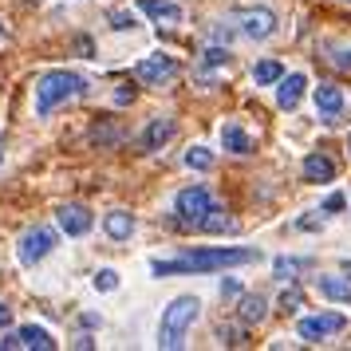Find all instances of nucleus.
<instances>
[{
  "mask_svg": "<svg viewBox=\"0 0 351 351\" xmlns=\"http://www.w3.org/2000/svg\"><path fill=\"white\" fill-rule=\"evenodd\" d=\"M280 75H285V67L276 64V60H261V64L253 67V80L261 83V87H269V83H280Z\"/></svg>",
  "mask_w": 351,
  "mask_h": 351,
  "instance_id": "21",
  "label": "nucleus"
},
{
  "mask_svg": "<svg viewBox=\"0 0 351 351\" xmlns=\"http://www.w3.org/2000/svg\"><path fill=\"white\" fill-rule=\"evenodd\" d=\"M83 95H87V80L75 75V71H67V67H56L48 75H40V83H36V114L48 119V114L60 111L64 103L83 99Z\"/></svg>",
  "mask_w": 351,
  "mask_h": 351,
  "instance_id": "2",
  "label": "nucleus"
},
{
  "mask_svg": "<svg viewBox=\"0 0 351 351\" xmlns=\"http://www.w3.org/2000/svg\"><path fill=\"white\" fill-rule=\"evenodd\" d=\"M174 130H178L174 119H154V123L146 127V134H143V150H162V146L174 138Z\"/></svg>",
  "mask_w": 351,
  "mask_h": 351,
  "instance_id": "14",
  "label": "nucleus"
},
{
  "mask_svg": "<svg viewBox=\"0 0 351 351\" xmlns=\"http://www.w3.org/2000/svg\"><path fill=\"white\" fill-rule=\"evenodd\" d=\"M0 348L51 351V348H56V339H51V332H48V328H40V324H24V328H16L12 335H4V339H0Z\"/></svg>",
  "mask_w": 351,
  "mask_h": 351,
  "instance_id": "9",
  "label": "nucleus"
},
{
  "mask_svg": "<svg viewBox=\"0 0 351 351\" xmlns=\"http://www.w3.org/2000/svg\"><path fill=\"white\" fill-rule=\"evenodd\" d=\"M56 221H60V229H64L67 237H87L91 225H95V217H91V209L87 206H60Z\"/></svg>",
  "mask_w": 351,
  "mask_h": 351,
  "instance_id": "11",
  "label": "nucleus"
},
{
  "mask_svg": "<svg viewBox=\"0 0 351 351\" xmlns=\"http://www.w3.org/2000/svg\"><path fill=\"white\" fill-rule=\"evenodd\" d=\"M343 272H348V276H351V261H343Z\"/></svg>",
  "mask_w": 351,
  "mask_h": 351,
  "instance_id": "34",
  "label": "nucleus"
},
{
  "mask_svg": "<svg viewBox=\"0 0 351 351\" xmlns=\"http://www.w3.org/2000/svg\"><path fill=\"white\" fill-rule=\"evenodd\" d=\"M221 64H229V51L225 48H209L206 56H202V67H221Z\"/></svg>",
  "mask_w": 351,
  "mask_h": 351,
  "instance_id": "25",
  "label": "nucleus"
},
{
  "mask_svg": "<svg viewBox=\"0 0 351 351\" xmlns=\"http://www.w3.org/2000/svg\"><path fill=\"white\" fill-rule=\"evenodd\" d=\"M261 261L256 249H193V253H182L174 261H154L150 272L154 276H182V272H217V269H229V265H253Z\"/></svg>",
  "mask_w": 351,
  "mask_h": 351,
  "instance_id": "1",
  "label": "nucleus"
},
{
  "mask_svg": "<svg viewBox=\"0 0 351 351\" xmlns=\"http://www.w3.org/2000/svg\"><path fill=\"white\" fill-rule=\"evenodd\" d=\"M265 316H269L265 296H241V319H245V324H261Z\"/></svg>",
  "mask_w": 351,
  "mask_h": 351,
  "instance_id": "19",
  "label": "nucleus"
},
{
  "mask_svg": "<svg viewBox=\"0 0 351 351\" xmlns=\"http://www.w3.org/2000/svg\"><path fill=\"white\" fill-rule=\"evenodd\" d=\"M178 71H182V67H178V60H174V56H162V51H158V56H146V60H138V64H134V75H138L143 83H154V87L170 83Z\"/></svg>",
  "mask_w": 351,
  "mask_h": 351,
  "instance_id": "8",
  "label": "nucleus"
},
{
  "mask_svg": "<svg viewBox=\"0 0 351 351\" xmlns=\"http://www.w3.org/2000/svg\"><path fill=\"white\" fill-rule=\"evenodd\" d=\"M272 269H276V276H280V280H292V276H296V269H300V261H288V256H276V265H272Z\"/></svg>",
  "mask_w": 351,
  "mask_h": 351,
  "instance_id": "24",
  "label": "nucleus"
},
{
  "mask_svg": "<svg viewBox=\"0 0 351 351\" xmlns=\"http://www.w3.org/2000/svg\"><path fill=\"white\" fill-rule=\"evenodd\" d=\"M348 154H351V138H348Z\"/></svg>",
  "mask_w": 351,
  "mask_h": 351,
  "instance_id": "36",
  "label": "nucleus"
},
{
  "mask_svg": "<svg viewBox=\"0 0 351 351\" xmlns=\"http://www.w3.org/2000/svg\"><path fill=\"white\" fill-rule=\"evenodd\" d=\"M138 12H146L158 28L182 24V4H174V0H138Z\"/></svg>",
  "mask_w": 351,
  "mask_h": 351,
  "instance_id": "12",
  "label": "nucleus"
},
{
  "mask_svg": "<svg viewBox=\"0 0 351 351\" xmlns=\"http://www.w3.org/2000/svg\"><path fill=\"white\" fill-rule=\"evenodd\" d=\"M209 209H213V197H209L206 186H186V190L174 197V221L182 229H202V221L209 217Z\"/></svg>",
  "mask_w": 351,
  "mask_h": 351,
  "instance_id": "4",
  "label": "nucleus"
},
{
  "mask_svg": "<svg viewBox=\"0 0 351 351\" xmlns=\"http://www.w3.org/2000/svg\"><path fill=\"white\" fill-rule=\"evenodd\" d=\"M221 296H241V285L237 280H221Z\"/></svg>",
  "mask_w": 351,
  "mask_h": 351,
  "instance_id": "29",
  "label": "nucleus"
},
{
  "mask_svg": "<svg viewBox=\"0 0 351 351\" xmlns=\"http://www.w3.org/2000/svg\"><path fill=\"white\" fill-rule=\"evenodd\" d=\"M114 99H119V103H130V99H134V87H123V91H119Z\"/></svg>",
  "mask_w": 351,
  "mask_h": 351,
  "instance_id": "32",
  "label": "nucleus"
},
{
  "mask_svg": "<svg viewBox=\"0 0 351 351\" xmlns=\"http://www.w3.org/2000/svg\"><path fill=\"white\" fill-rule=\"evenodd\" d=\"M32 4H40V0H32Z\"/></svg>",
  "mask_w": 351,
  "mask_h": 351,
  "instance_id": "37",
  "label": "nucleus"
},
{
  "mask_svg": "<svg viewBox=\"0 0 351 351\" xmlns=\"http://www.w3.org/2000/svg\"><path fill=\"white\" fill-rule=\"evenodd\" d=\"M348 328V316L343 312H316V316H304L300 319V339H308V343H316V339H328V335H339Z\"/></svg>",
  "mask_w": 351,
  "mask_h": 351,
  "instance_id": "7",
  "label": "nucleus"
},
{
  "mask_svg": "<svg viewBox=\"0 0 351 351\" xmlns=\"http://www.w3.org/2000/svg\"><path fill=\"white\" fill-rule=\"evenodd\" d=\"M348 4H351V0H348Z\"/></svg>",
  "mask_w": 351,
  "mask_h": 351,
  "instance_id": "38",
  "label": "nucleus"
},
{
  "mask_svg": "<svg viewBox=\"0 0 351 351\" xmlns=\"http://www.w3.org/2000/svg\"><path fill=\"white\" fill-rule=\"evenodd\" d=\"M312 99H316V114L324 123H335L343 114V107H348V99H343V91L335 83H319L316 91H312Z\"/></svg>",
  "mask_w": 351,
  "mask_h": 351,
  "instance_id": "10",
  "label": "nucleus"
},
{
  "mask_svg": "<svg viewBox=\"0 0 351 351\" xmlns=\"http://www.w3.org/2000/svg\"><path fill=\"white\" fill-rule=\"evenodd\" d=\"M56 245H60V233H56V229H48V225H36V229H28V233L20 237V245H16L20 265H40V261H44Z\"/></svg>",
  "mask_w": 351,
  "mask_h": 351,
  "instance_id": "6",
  "label": "nucleus"
},
{
  "mask_svg": "<svg viewBox=\"0 0 351 351\" xmlns=\"http://www.w3.org/2000/svg\"><path fill=\"white\" fill-rule=\"evenodd\" d=\"M202 229H206V233H233V229H237V221H233V217H225V209H209V217L206 221H202Z\"/></svg>",
  "mask_w": 351,
  "mask_h": 351,
  "instance_id": "20",
  "label": "nucleus"
},
{
  "mask_svg": "<svg viewBox=\"0 0 351 351\" xmlns=\"http://www.w3.org/2000/svg\"><path fill=\"white\" fill-rule=\"evenodd\" d=\"M91 285H95V292H114V288H119V272L114 269H99Z\"/></svg>",
  "mask_w": 351,
  "mask_h": 351,
  "instance_id": "23",
  "label": "nucleus"
},
{
  "mask_svg": "<svg viewBox=\"0 0 351 351\" xmlns=\"http://www.w3.org/2000/svg\"><path fill=\"white\" fill-rule=\"evenodd\" d=\"M221 146L229 154H249L253 150V138H249V130L241 127V123H225L221 127Z\"/></svg>",
  "mask_w": 351,
  "mask_h": 351,
  "instance_id": "16",
  "label": "nucleus"
},
{
  "mask_svg": "<svg viewBox=\"0 0 351 351\" xmlns=\"http://www.w3.org/2000/svg\"><path fill=\"white\" fill-rule=\"evenodd\" d=\"M339 64H343V67H348V64H351V56H339Z\"/></svg>",
  "mask_w": 351,
  "mask_h": 351,
  "instance_id": "33",
  "label": "nucleus"
},
{
  "mask_svg": "<svg viewBox=\"0 0 351 351\" xmlns=\"http://www.w3.org/2000/svg\"><path fill=\"white\" fill-rule=\"evenodd\" d=\"M202 316V300L197 296H178L170 300V308L162 312V324H158V348L174 351V348H186V332Z\"/></svg>",
  "mask_w": 351,
  "mask_h": 351,
  "instance_id": "3",
  "label": "nucleus"
},
{
  "mask_svg": "<svg viewBox=\"0 0 351 351\" xmlns=\"http://www.w3.org/2000/svg\"><path fill=\"white\" fill-rule=\"evenodd\" d=\"M0 162H4V138H0Z\"/></svg>",
  "mask_w": 351,
  "mask_h": 351,
  "instance_id": "35",
  "label": "nucleus"
},
{
  "mask_svg": "<svg viewBox=\"0 0 351 351\" xmlns=\"http://www.w3.org/2000/svg\"><path fill=\"white\" fill-rule=\"evenodd\" d=\"M186 166H190V170H209V166H213V150H206V146L186 150Z\"/></svg>",
  "mask_w": 351,
  "mask_h": 351,
  "instance_id": "22",
  "label": "nucleus"
},
{
  "mask_svg": "<svg viewBox=\"0 0 351 351\" xmlns=\"http://www.w3.org/2000/svg\"><path fill=\"white\" fill-rule=\"evenodd\" d=\"M304 87H308V80H304L300 71L280 75V87H276V103H280V111H296V107H300Z\"/></svg>",
  "mask_w": 351,
  "mask_h": 351,
  "instance_id": "13",
  "label": "nucleus"
},
{
  "mask_svg": "<svg viewBox=\"0 0 351 351\" xmlns=\"http://www.w3.org/2000/svg\"><path fill=\"white\" fill-rule=\"evenodd\" d=\"M280 308H285V312H296V308H300V292H296V288L285 292V296H280Z\"/></svg>",
  "mask_w": 351,
  "mask_h": 351,
  "instance_id": "27",
  "label": "nucleus"
},
{
  "mask_svg": "<svg viewBox=\"0 0 351 351\" xmlns=\"http://www.w3.org/2000/svg\"><path fill=\"white\" fill-rule=\"evenodd\" d=\"M103 233L111 241H130V233H134V217H130L127 209H111L107 217H103Z\"/></svg>",
  "mask_w": 351,
  "mask_h": 351,
  "instance_id": "15",
  "label": "nucleus"
},
{
  "mask_svg": "<svg viewBox=\"0 0 351 351\" xmlns=\"http://www.w3.org/2000/svg\"><path fill=\"white\" fill-rule=\"evenodd\" d=\"M319 225H324L319 217H300V229H319Z\"/></svg>",
  "mask_w": 351,
  "mask_h": 351,
  "instance_id": "31",
  "label": "nucleus"
},
{
  "mask_svg": "<svg viewBox=\"0 0 351 351\" xmlns=\"http://www.w3.org/2000/svg\"><path fill=\"white\" fill-rule=\"evenodd\" d=\"M343 206H348V197H343V193H332V197L324 202V209H328V213H339Z\"/></svg>",
  "mask_w": 351,
  "mask_h": 351,
  "instance_id": "28",
  "label": "nucleus"
},
{
  "mask_svg": "<svg viewBox=\"0 0 351 351\" xmlns=\"http://www.w3.org/2000/svg\"><path fill=\"white\" fill-rule=\"evenodd\" d=\"M8 324H12V308L0 300V328H8Z\"/></svg>",
  "mask_w": 351,
  "mask_h": 351,
  "instance_id": "30",
  "label": "nucleus"
},
{
  "mask_svg": "<svg viewBox=\"0 0 351 351\" xmlns=\"http://www.w3.org/2000/svg\"><path fill=\"white\" fill-rule=\"evenodd\" d=\"M111 28L114 32H130L134 28V16L130 12H111Z\"/></svg>",
  "mask_w": 351,
  "mask_h": 351,
  "instance_id": "26",
  "label": "nucleus"
},
{
  "mask_svg": "<svg viewBox=\"0 0 351 351\" xmlns=\"http://www.w3.org/2000/svg\"><path fill=\"white\" fill-rule=\"evenodd\" d=\"M229 20H233V24H237V32L249 36V40H272V36H276V12H272V8H265V4L237 8Z\"/></svg>",
  "mask_w": 351,
  "mask_h": 351,
  "instance_id": "5",
  "label": "nucleus"
},
{
  "mask_svg": "<svg viewBox=\"0 0 351 351\" xmlns=\"http://www.w3.org/2000/svg\"><path fill=\"white\" fill-rule=\"evenodd\" d=\"M335 178V162L328 154H308L304 158V182H332Z\"/></svg>",
  "mask_w": 351,
  "mask_h": 351,
  "instance_id": "17",
  "label": "nucleus"
},
{
  "mask_svg": "<svg viewBox=\"0 0 351 351\" xmlns=\"http://www.w3.org/2000/svg\"><path fill=\"white\" fill-rule=\"evenodd\" d=\"M316 288H319V296H328V300H335V304H351V285L339 280V276H319Z\"/></svg>",
  "mask_w": 351,
  "mask_h": 351,
  "instance_id": "18",
  "label": "nucleus"
}]
</instances>
